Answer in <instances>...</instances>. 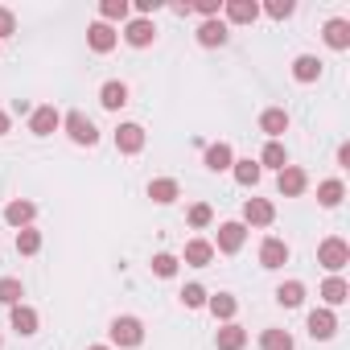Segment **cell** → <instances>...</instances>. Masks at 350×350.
<instances>
[{
  "label": "cell",
  "instance_id": "1",
  "mask_svg": "<svg viewBox=\"0 0 350 350\" xmlns=\"http://www.w3.org/2000/svg\"><path fill=\"white\" fill-rule=\"evenodd\" d=\"M317 264L325 268V272H342L346 264H350V247H346V239H338V235H329V239H321V247H317Z\"/></svg>",
  "mask_w": 350,
  "mask_h": 350
},
{
  "label": "cell",
  "instance_id": "2",
  "mask_svg": "<svg viewBox=\"0 0 350 350\" xmlns=\"http://www.w3.org/2000/svg\"><path fill=\"white\" fill-rule=\"evenodd\" d=\"M107 334H111V346H120V350H132V346L144 342V325H140V317H116Z\"/></svg>",
  "mask_w": 350,
  "mask_h": 350
},
{
  "label": "cell",
  "instance_id": "3",
  "mask_svg": "<svg viewBox=\"0 0 350 350\" xmlns=\"http://www.w3.org/2000/svg\"><path fill=\"white\" fill-rule=\"evenodd\" d=\"M62 128H66V136L75 140V144H83V148H91L95 140H99V128L83 116V111H70V116H62Z\"/></svg>",
  "mask_w": 350,
  "mask_h": 350
},
{
  "label": "cell",
  "instance_id": "4",
  "mask_svg": "<svg viewBox=\"0 0 350 350\" xmlns=\"http://www.w3.org/2000/svg\"><path fill=\"white\" fill-rule=\"evenodd\" d=\"M305 186H309V178H305V169H301V165H284V169H280L276 190H280L284 198H301V194H305Z\"/></svg>",
  "mask_w": 350,
  "mask_h": 350
},
{
  "label": "cell",
  "instance_id": "5",
  "mask_svg": "<svg viewBox=\"0 0 350 350\" xmlns=\"http://www.w3.org/2000/svg\"><path fill=\"white\" fill-rule=\"evenodd\" d=\"M58 128H62V116H58V107H54V103L33 107V116H29V132H33V136H54Z\"/></svg>",
  "mask_w": 350,
  "mask_h": 350
},
{
  "label": "cell",
  "instance_id": "6",
  "mask_svg": "<svg viewBox=\"0 0 350 350\" xmlns=\"http://www.w3.org/2000/svg\"><path fill=\"white\" fill-rule=\"evenodd\" d=\"M272 219H276V206L268 198H247L243 202V223L247 227H272Z\"/></svg>",
  "mask_w": 350,
  "mask_h": 350
},
{
  "label": "cell",
  "instance_id": "7",
  "mask_svg": "<svg viewBox=\"0 0 350 350\" xmlns=\"http://www.w3.org/2000/svg\"><path fill=\"white\" fill-rule=\"evenodd\" d=\"M124 42H128V46H136V50H144V46H152V42H157V25H152V21H144V17H136V21H128Z\"/></svg>",
  "mask_w": 350,
  "mask_h": 350
},
{
  "label": "cell",
  "instance_id": "8",
  "mask_svg": "<svg viewBox=\"0 0 350 350\" xmlns=\"http://www.w3.org/2000/svg\"><path fill=\"white\" fill-rule=\"evenodd\" d=\"M116 42H120V33H116L111 25H103V21H95V25L87 29V46H91L95 54H111Z\"/></svg>",
  "mask_w": 350,
  "mask_h": 350
},
{
  "label": "cell",
  "instance_id": "9",
  "mask_svg": "<svg viewBox=\"0 0 350 350\" xmlns=\"http://www.w3.org/2000/svg\"><path fill=\"white\" fill-rule=\"evenodd\" d=\"M223 13H227L231 25H252V21L260 17V5H256V0H227Z\"/></svg>",
  "mask_w": 350,
  "mask_h": 350
},
{
  "label": "cell",
  "instance_id": "10",
  "mask_svg": "<svg viewBox=\"0 0 350 350\" xmlns=\"http://www.w3.org/2000/svg\"><path fill=\"white\" fill-rule=\"evenodd\" d=\"M116 148L128 152V157L140 152V148H144V128H140V124H120V128H116Z\"/></svg>",
  "mask_w": 350,
  "mask_h": 350
},
{
  "label": "cell",
  "instance_id": "11",
  "mask_svg": "<svg viewBox=\"0 0 350 350\" xmlns=\"http://www.w3.org/2000/svg\"><path fill=\"white\" fill-rule=\"evenodd\" d=\"M260 264H264V268H284V264H288V243L268 235V239L260 243Z\"/></svg>",
  "mask_w": 350,
  "mask_h": 350
},
{
  "label": "cell",
  "instance_id": "12",
  "mask_svg": "<svg viewBox=\"0 0 350 350\" xmlns=\"http://www.w3.org/2000/svg\"><path fill=\"white\" fill-rule=\"evenodd\" d=\"M309 334H313L317 342L334 338V334H338V317H334V309H313V313H309Z\"/></svg>",
  "mask_w": 350,
  "mask_h": 350
},
{
  "label": "cell",
  "instance_id": "13",
  "mask_svg": "<svg viewBox=\"0 0 350 350\" xmlns=\"http://www.w3.org/2000/svg\"><path fill=\"white\" fill-rule=\"evenodd\" d=\"M227 38H231V33H227V21H219V17L198 25V46H206V50H215V46H227Z\"/></svg>",
  "mask_w": 350,
  "mask_h": 350
},
{
  "label": "cell",
  "instance_id": "14",
  "mask_svg": "<svg viewBox=\"0 0 350 350\" xmlns=\"http://www.w3.org/2000/svg\"><path fill=\"white\" fill-rule=\"evenodd\" d=\"M243 239H247V227H243V223H223V227H219V252L235 256V252L243 247Z\"/></svg>",
  "mask_w": 350,
  "mask_h": 350
},
{
  "label": "cell",
  "instance_id": "15",
  "mask_svg": "<svg viewBox=\"0 0 350 350\" xmlns=\"http://www.w3.org/2000/svg\"><path fill=\"white\" fill-rule=\"evenodd\" d=\"M321 38H325V46H329V50H346V46H350V21H342V17L325 21Z\"/></svg>",
  "mask_w": 350,
  "mask_h": 350
},
{
  "label": "cell",
  "instance_id": "16",
  "mask_svg": "<svg viewBox=\"0 0 350 350\" xmlns=\"http://www.w3.org/2000/svg\"><path fill=\"white\" fill-rule=\"evenodd\" d=\"M33 215H38V206H33V202H25V198H17V202H9V206H5V223H13L17 231H25V227L33 223Z\"/></svg>",
  "mask_w": 350,
  "mask_h": 350
},
{
  "label": "cell",
  "instance_id": "17",
  "mask_svg": "<svg viewBox=\"0 0 350 350\" xmlns=\"http://www.w3.org/2000/svg\"><path fill=\"white\" fill-rule=\"evenodd\" d=\"M9 321H13V329H17L21 338H33V334H38V313H33L29 305H13V309H9Z\"/></svg>",
  "mask_w": 350,
  "mask_h": 350
},
{
  "label": "cell",
  "instance_id": "18",
  "mask_svg": "<svg viewBox=\"0 0 350 350\" xmlns=\"http://www.w3.org/2000/svg\"><path fill=\"white\" fill-rule=\"evenodd\" d=\"M260 132H268L272 140L284 136V132H288V111H284V107H268V111L260 116Z\"/></svg>",
  "mask_w": 350,
  "mask_h": 350
},
{
  "label": "cell",
  "instance_id": "19",
  "mask_svg": "<svg viewBox=\"0 0 350 350\" xmlns=\"http://www.w3.org/2000/svg\"><path fill=\"white\" fill-rule=\"evenodd\" d=\"M231 165H235L231 144H223V140H219V144H211V148H206V169H211V173H223V169H231Z\"/></svg>",
  "mask_w": 350,
  "mask_h": 350
},
{
  "label": "cell",
  "instance_id": "20",
  "mask_svg": "<svg viewBox=\"0 0 350 350\" xmlns=\"http://www.w3.org/2000/svg\"><path fill=\"white\" fill-rule=\"evenodd\" d=\"M215 342H219V350H243V346H247V329H243V325H235V321H227V325L219 329V338H215Z\"/></svg>",
  "mask_w": 350,
  "mask_h": 350
},
{
  "label": "cell",
  "instance_id": "21",
  "mask_svg": "<svg viewBox=\"0 0 350 350\" xmlns=\"http://www.w3.org/2000/svg\"><path fill=\"white\" fill-rule=\"evenodd\" d=\"M178 194H182V190H178V182H173V178H157V182H148V198H152L157 206H169Z\"/></svg>",
  "mask_w": 350,
  "mask_h": 350
},
{
  "label": "cell",
  "instance_id": "22",
  "mask_svg": "<svg viewBox=\"0 0 350 350\" xmlns=\"http://www.w3.org/2000/svg\"><path fill=\"white\" fill-rule=\"evenodd\" d=\"M293 79H297V83H317V79H321V62H317L313 54H301V58L293 62Z\"/></svg>",
  "mask_w": 350,
  "mask_h": 350
},
{
  "label": "cell",
  "instance_id": "23",
  "mask_svg": "<svg viewBox=\"0 0 350 350\" xmlns=\"http://www.w3.org/2000/svg\"><path fill=\"white\" fill-rule=\"evenodd\" d=\"M99 103H103L107 111H120V107L128 103V87H124V83H116V79H111V83H103V91H99Z\"/></svg>",
  "mask_w": 350,
  "mask_h": 350
},
{
  "label": "cell",
  "instance_id": "24",
  "mask_svg": "<svg viewBox=\"0 0 350 350\" xmlns=\"http://www.w3.org/2000/svg\"><path fill=\"white\" fill-rule=\"evenodd\" d=\"M211 260H215V243H206V239H190V243H186V264L206 268Z\"/></svg>",
  "mask_w": 350,
  "mask_h": 350
},
{
  "label": "cell",
  "instance_id": "25",
  "mask_svg": "<svg viewBox=\"0 0 350 350\" xmlns=\"http://www.w3.org/2000/svg\"><path fill=\"white\" fill-rule=\"evenodd\" d=\"M350 297V284L342 280V276H329L325 284H321V301H325V309H334V305H342Z\"/></svg>",
  "mask_w": 350,
  "mask_h": 350
},
{
  "label": "cell",
  "instance_id": "26",
  "mask_svg": "<svg viewBox=\"0 0 350 350\" xmlns=\"http://www.w3.org/2000/svg\"><path fill=\"white\" fill-rule=\"evenodd\" d=\"M264 165H268V169H276V173L288 165V152H284V144H280V140H268V144H264V152H260V169H264Z\"/></svg>",
  "mask_w": 350,
  "mask_h": 350
},
{
  "label": "cell",
  "instance_id": "27",
  "mask_svg": "<svg viewBox=\"0 0 350 350\" xmlns=\"http://www.w3.org/2000/svg\"><path fill=\"white\" fill-rule=\"evenodd\" d=\"M342 198H346V186H342L338 178H329V182H321V186H317V202H321L325 211H334Z\"/></svg>",
  "mask_w": 350,
  "mask_h": 350
},
{
  "label": "cell",
  "instance_id": "28",
  "mask_svg": "<svg viewBox=\"0 0 350 350\" xmlns=\"http://www.w3.org/2000/svg\"><path fill=\"white\" fill-rule=\"evenodd\" d=\"M206 309H211L219 321H231V317H235V309H239V301H235L231 293H219V297H206Z\"/></svg>",
  "mask_w": 350,
  "mask_h": 350
},
{
  "label": "cell",
  "instance_id": "29",
  "mask_svg": "<svg viewBox=\"0 0 350 350\" xmlns=\"http://www.w3.org/2000/svg\"><path fill=\"white\" fill-rule=\"evenodd\" d=\"M231 173H235V182H239V186H256L264 169H260V161H252V157H247V161H235V165H231Z\"/></svg>",
  "mask_w": 350,
  "mask_h": 350
},
{
  "label": "cell",
  "instance_id": "30",
  "mask_svg": "<svg viewBox=\"0 0 350 350\" xmlns=\"http://www.w3.org/2000/svg\"><path fill=\"white\" fill-rule=\"evenodd\" d=\"M276 301H280L284 309H297V305L305 301V284H301V280H284V284L276 288Z\"/></svg>",
  "mask_w": 350,
  "mask_h": 350
},
{
  "label": "cell",
  "instance_id": "31",
  "mask_svg": "<svg viewBox=\"0 0 350 350\" xmlns=\"http://www.w3.org/2000/svg\"><path fill=\"white\" fill-rule=\"evenodd\" d=\"M260 350H293V334L288 329H264L260 334Z\"/></svg>",
  "mask_w": 350,
  "mask_h": 350
},
{
  "label": "cell",
  "instance_id": "32",
  "mask_svg": "<svg viewBox=\"0 0 350 350\" xmlns=\"http://www.w3.org/2000/svg\"><path fill=\"white\" fill-rule=\"evenodd\" d=\"M17 252H21V256H38V252H42V231H33V227L17 231Z\"/></svg>",
  "mask_w": 350,
  "mask_h": 350
},
{
  "label": "cell",
  "instance_id": "33",
  "mask_svg": "<svg viewBox=\"0 0 350 350\" xmlns=\"http://www.w3.org/2000/svg\"><path fill=\"white\" fill-rule=\"evenodd\" d=\"M21 297H25V288H21V280H13V276H5L0 280V305H21Z\"/></svg>",
  "mask_w": 350,
  "mask_h": 350
},
{
  "label": "cell",
  "instance_id": "34",
  "mask_svg": "<svg viewBox=\"0 0 350 350\" xmlns=\"http://www.w3.org/2000/svg\"><path fill=\"white\" fill-rule=\"evenodd\" d=\"M99 17H103V25H107V21H124V17H128V0H103V5H99Z\"/></svg>",
  "mask_w": 350,
  "mask_h": 350
},
{
  "label": "cell",
  "instance_id": "35",
  "mask_svg": "<svg viewBox=\"0 0 350 350\" xmlns=\"http://www.w3.org/2000/svg\"><path fill=\"white\" fill-rule=\"evenodd\" d=\"M152 272H157L161 280H169V276H178V256H169V252L152 256Z\"/></svg>",
  "mask_w": 350,
  "mask_h": 350
},
{
  "label": "cell",
  "instance_id": "36",
  "mask_svg": "<svg viewBox=\"0 0 350 350\" xmlns=\"http://www.w3.org/2000/svg\"><path fill=\"white\" fill-rule=\"evenodd\" d=\"M182 305H186V309H202V305H206V288H202V284H186V288H182Z\"/></svg>",
  "mask_w": 350,
  "mask_h": 350
},
{
  "label": "cell",
  "instance_id": "37",
  "mask_svg": "<svg viewBox=\"0 0 350 350\" xmlns=\"http://www.w3.org/2000/svg\"><path fill=\"white\" fill-rule=\"evenodd\" d=\"M293 0H268V5H264V13L272 17V21H284V17H293Z\"/></svg>",
  "mask_w": 350,
  "mask_h": 350
},
{
  "label": "cell",
  "instance_id": "38",
  "mask_svg": "<svg viewBox=\"0 0 350 350\" xmlns=\"http://www.w3.org/2000/svg\"><path fill=\"white\" fill-rule=\"evenodd\" d=\"M211 219H215V211L206 202H194L190 206V227H211Z\"/></svg>",
  "mask_w": 350,
  "mask_h": 350
},
{
  "label": "cell",
  "instance_id": "39",
  "mask_svg": "<svg viewBox=\"0 0 350 350\" xmlns=\"http://www.w3.org/2000/svg\"><path fill=\"white\" fill-rule=\"evenodd\" d=\"M13 29H17V17H13L9 9H0V42L13 38Z\"/></svg>",
  "mask_w": 350,
  "mask_h": 350
},
{
  "label": "cell",
  "instance_id": "40",
  "mask_svg": "<svg viewBox=\"0 0 350 350\" xmlns=\"http://www.w3.org/2000/svg\"><path fill=\"white\" fill-rule=\"evenodd\" d=\"M157 9H161V0H136V13H140L144 21H148V17H152Z\"/></svg>",
  "mask_w": 350,
  "mask_h": 350
},
{
  "label": "cell",
  "instance_id": "41",
  "mask_svg": "<svg viewBox=\"0 0 350 350\" xmlns=\"http://www.w3.org/2000/svg\"><path fill=\"white\" fill-rule=\"evenodd\" d=\"M198 13H202L206 21H215V17H219V0H198Z\"/></svg>",
  "mask_w": 350,
  "mask_h": 350
},
{
  "label": "cell",
  "instance_id": "42",
  "mask_svg": "<svg viewBox=\"0 0 350 350\" xmlns=\"http://www.w3.org/2000/svg\"><path fill=\"white\" fill-rule=\"evenodd\" d=\"M9 124H13V120H9V111H0V136L9 132Z\"/></svg>",
  "mask_w": 350,
  "mask_h": 350
},
{
  "label": "cell",
  "instance_id": "43",
  "mask_svg": "<svg viewBox=\"0 0 350 350\" xmlns=\"http://www.w3.org/2000/svg\"><path fill=\"white\" fill-rule=\"evenodd\" d=\"M87 350H111V346H87Z\"/></svg>",
  "mask_w": 350,
  "mask_h": 350
}]
</instances>
